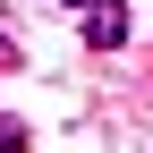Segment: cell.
<instances>
[{
    "label": "cell",
    "mask_w": 153,
    "mask_h": 153,
    "mask_svg": "<svg viewBox=\"0 0 153 153\" xmlns=\"http://www.w3.org/2000/svg\"><path fill=\"white\" fill-rule=\"evenodd\" d=\"M26 145V119H0V153H17Z\"/></svg>",
    "instance_id": "obj_2"
},
{
    "label": "cell",
    "mask_w": 153,
    "mask_h": 153,
    "mask_svg": "<svg viewBox=\"0 0 153 153\" xmlns=\"http://www.w3.org/2000/svg\"><path fill=\"white\" fill-rule=\"evenodd\" d=\"M60 9H94V0H60Z\"/></svg>",
    "instance_id": "obj_3"
},
{
    "label": "cell",
    "mask_w": 153,
    "mask_h": 153,
    "mask_svg": "<svg viewBox=\"0 0 153 153\" xmlns=\"http://www.w3.org/2000/svg\"><path fill=\"white\" fill-rule=\"evenodd\" d=\"M76 17H85V51H119L128 43V9L119 0H94V9H76Z\"/></svg>",
    "instance_id": "obj_1"
}]
</instances>
